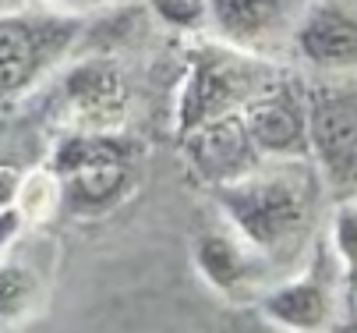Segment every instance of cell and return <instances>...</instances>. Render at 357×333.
I'll use <instances>...</instances> for the list:
<instances>
[{
	"label": "cell",
	"instance_id": "cell-1",
	"mask_svg": "<svg viewBox=\"0 0 357 333\" xmlns=\"http://www.w3.org/2000/svg\"><path fill=\"white\" fill-rule=\"evenodd\" d=\"M213 199L223 223L280 276L304 262L329 216V188L308 156L266 160L244 177L213 188Z\"/></svg>",
	"mask_w": 357,
	"mask_h": 333
},
{
	"label": "cell",
	"instance_id": "cell-4",
	"mask_svg": "<svg viewBox=\"0 0 357 333\" xmlns=\"http://www.w3.org/2000/svg\"><path fill=\"white\" fill-rule=\"evenodd\" d=\"M304 78L308 156L333 199L357 195V78Z\"/></svg>",
	"mask_w": 357,
	"mask_h": 333
},
{
	"label": "cell",
	"instance_id": "cell-17",
	"mask_svg": "<svg viewBox=\"0 0 357 333\" xmlns=\"http://www.w3.org/2000/svg\"><path fill=\"white\" fill-rule=\"evenodd\" d=\"M22 209H18V202L15 206H8V209H0V256H4V249L15 242V234H18V227H22Z\"/></svg>",
	"mask_w": 357,
	"mask_h": 333
},
{
	"label": "cell",
	"instance_id": "cell-8",
	"mask_svg": "<svg viewBox=\"0 0 357 333\" xmlns=\"http://www.w3.org/2000/svg\"><path fill=\"white\" fill-rule=\"evenodd\" d=\"M251 142L266 160H304L308 156V103L304 78L294 68H276L244 107ZM312 160V156H308Z\"/></svg>",
	"mask_w": 357,
	"mask_h": 333
},
{
	"label": "cell",
	"instance_id": "cell-18",
	"mask_svg": "<svg viewBox=\"0 0 357 333\" xmlns=\"http://www.w3.org/2000/svg\"><path fill=\"white\" fill-rule=\"evenodd\" d=\"M350 309L357 312V288H354V295H350Z\"/></svg>",
	"mask_w": 357,
	"mask_h": 333
},
{
	"label": "cell",
	"instance_id": "cell-12",
	"mask_svg": "<svg viewBox=\"0 0 357 333\" xmlns=\"http://www.w3.org/2000/svg\"><path fill=\"white\" fill-rule=\"evenodd\" d=\"M181 149H184V160L195 170V177L206 181L209 188L230 184V181L244 177L248 170H255L259 163H266L259 146L251 142V131L244 124V110L184 131Z\"/></svg>",
	"mask_w": 357,
	"mask_h": 333
},
{
	"label": "cell",
	"instance_id": "cell-15",
	"mask_svg": "<svg viewBox=\"0 0 357 333\" xmlns=\"http://www.w3.org/2000/svg\"><path fill=\"white\" fill-rule=\"evenodd\" d=\"M64 202V188H61V177L43 167V170H32L22 177V188H18V209L25 220H50L57 213V206Z\"/></svg>",
	"mask_w": 357,
	"mask_h": 333
},
{
	"label": "cell",
	"instance_id": "cell-3",
	"mask_svg": "<svg viewBox=\"0 0 357 333\" xmlns=\"http://www.w3.org/2000/svg\"><path fill=\"white\" fill-rule=\"evenodd\" d=\"M266 323H273L283 333H333L347 298V280L340 269V259L329 249L326 227L315 237L312 252L304 256L297 269L287 276L273 280L262 291V298L255 302Z\"/></svg>",
	"mask_w": 357,
	"mask_h": 333
},
{
	"label": "cell",
	"instance_id": "cell-5",
	"mask_svg": "<svg viewBox=\"0 0 357 333\" xmlns=\"http://www.w3.org/2000/svg\"><path fill=\"white\" fill-rule=\"evenodd\" d=\"M135 146L117 131H71L57 142L50 170L61 177L64 202L82 213H103L117 206L135 177Z\"/></svg>",
	"mask_w": 357,
	"mask_h": 333
},
{
	"label": "cell",
	"instance_id": "cell-13",
	"mask_svg": "<svg viewBox=\"0 0 357 333\" xmlns=\"http://www.w3.org/2000/svg\"><path fill=\"white\" fill-rule=\"evenodd\" d=\"M326 237L329 249L340 259L343 280H347V298L357 288V195L333 199V209L326 216Z\"/></svg>",
	"mask_w": 357,
	"mask_h": 333
},
{
	"label": "cell",
	"instance_id": "cell-16",
	"mask_svg": "<svg viewBox=\"0 0 357 333\" xmlns=\"http://www.w3.org/2000/svg\"><path fill=\"white\" fill-rule=\"evenodd\" d=\"M39 8H57V11H75V15H99V11H117L128 8L131 0H29Z\"/></svg>",
	"mask_w": 357,
	"mask_h": 333
},
{
	"label": "cell",
	"instance_id": "cell-6",
	"mask_svg": "<svg viewBox=\"0 0 357 333\" xmlns=\"http://www.w3.org/2000/svg\"><path fill=\"white\" fill-rule=\"evenodd\" d=\"M276 68H283V64H266V61L244 57V54L230 50V46H220L209 39V46L191 54L181 103H177V135L206 124V121H216V117L241 114Z\"/></svg>",
	"mask_w": 357,
	"mask_h": 333
},
{
	"label": "cell",
	"instance_id": "cell-9",
	"mask_svg": "<svg viewBox=\"0 0 357 333\" xmlns=\"http://www.w3.org/2000/svg\"><path fill=\"white\" fill-rule=\"evenodd\" d=\"M301 75L357 78V0H312L290 39V61Z\"/></svg>",
	"mask_w": 357,
	"mask_h": 333
},
{
	"label": "cell",
	"instance_id": "cell-2",
	"mask_svg": "<svg viewBox=\"0 0 357 333\" xmlns=\"http://www.w3.org/2000/svg\"><path fill=\"white\" fill-rule=\"evenodd\" d=\"M89 15L57 8H18L0 15V103L39 89L85 39Z\"/></svg>",
	"mask_w": 357,
	"mask_h": 333
},
{
	"label": "cell",
	"instance_id": "cell-10",
	"mask_svg": "<svg viewBox=\"0 0 357 333\" xmlns=\"http://www.w3.org/2000/svg\"><path fill=\"white\" fill-rule=\"evenodd\" d=\"M61 110L71 131H121L128 117V85L114 61L89 57L64 71Z\"/></svg>",
	"mask_w": 357,
	"mask_h": 333
},
{
	"label": "cell",
	"instance_id": "cell-11",
	"mask_svg": "<svg viewBox=\"0 0 357 333\" xmlns=\"http://www.w3.org/2000/svg\"><path fill=\"white\" fill-rule=\"evenodd\" d=\"M195 266H198L202 280L230 302H259L269 283L280 280V273L227 223L198 234Z\"/></svg>",
	"mask_w": 357,
	"mask_h": 333
},
{
	"label": "cell",
	"instance_id": "cell-7",
	"mask_svg": "<svg viewBox=\"0 0 357 333\" xmlns=\"http://www.w3.org/2000/svg\"><path fill=\"white\" fill-rule=\"evenodd\" d=\"M308 4L312 0H202V25L220 46L266 64H287Z\"/></svg>",
	"mask_w": 357,
	"mask_h": 333
},
{
	"label": "cell",
	"instance_id": "cell-14",
	"mask_svg": "<svg viewBox=\"0 0 357 333\" xmlns=\"http://www.w3.org/2000/svg\"><path fill=\"white\" fill-rule=\"evenodd\" d=\"M43 298V280L25 262L0 266V326L25 319Z\"/></svg>",
	"mask_w": 357,
	"mask_h": 333
}]
</instances>
